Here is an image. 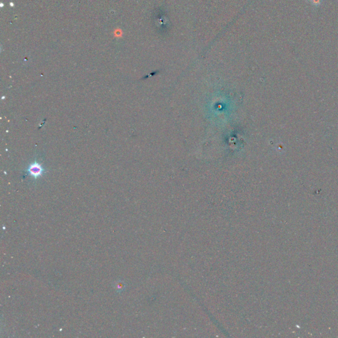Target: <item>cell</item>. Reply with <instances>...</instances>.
Returning a JSON list of instances; mask_svg holds the SVG:
<instances>
[{
    "label": "cell",
    "mask_w": 338,
    "mask_h": 338,
    "mask_svg": "<svg viewBox=\"0 0 338 338\" xmlns=\"http://www.w3.org/2000/svg\"><path fill=\"white\" fill-rule=\"evenodd\" d=\"M44 172H45V170H44L43 167L37 162L31 164L27 169V173L35 178L41 176Z\"/></svg>",
    "instance_id": "cell-1"
},
{
    "label": "cell",
    "mask_w": 338,
    "mask_h": 338,
    "mask_svg": "<svg viewBox=\"0 0 338 338\" xmlns=\"http://www.w3.org/2000/svg\"><path fill=\"white\" fill-rule=\"evenodd\" d=\"M310 1L311 2V3L314 5V6H318V5H320L322 2V0H310Z\"/></svg>",
    "instance_id": "cell-2"
}]
</instances>
